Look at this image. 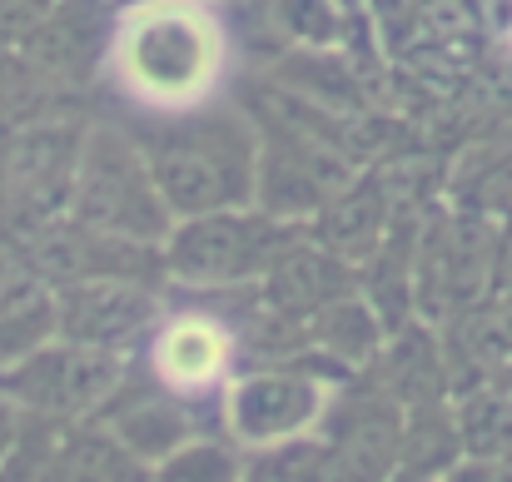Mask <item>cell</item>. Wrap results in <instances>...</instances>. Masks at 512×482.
Listing matches in <instances>:
<instances>
[{"label": "cell", "instance_id": "1", "mask_svg": "<svg viewBox=\"0 0 512 482\" xmlns=\"http://www.w3.org/2000/svg\"><path fill=\"white\" fill-rule=\"evenodd\" d=\"M115 60L140 100H150L160 110H179L214 85L224 40H219V25L199 5L155 0L125 20Z\"/></svg>", "mask_w": 512, "mask_h": 482}, {"label": "cell", "instance_id": "2", "mask_svg": "<svg viewBox=\"0 0 512 482\" xmlns=\"http://www.w3.org/2000/svg\"><path fill=\"white\" fill-rule=\"evenodd\" d=\"M224 348H229V343H224V333H219L214 323L184 319L160 338L155 363H160V373L170 378L174 388H199V383H209V378L224 368Z\"/></svg>", "mask_w": 512, "mask_h": 482}]
</instances>
